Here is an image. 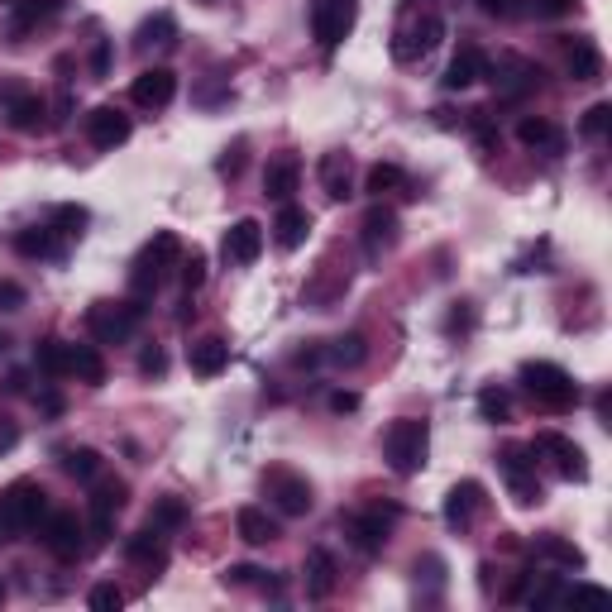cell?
<instances>
[{
  "instance_id": "603a6c76",
  "label": "cell",
  "mask_w": 612,
  "mask_h": 612,
  "mask_svg": "<svg viewBox=\"0 0 612 612\" xmlns=\"http://www.w3.org/2000/svg\"><path fill=\"white\" fill-rule=\"evenodd\" d=\"M569 77L574 82H598L603 77V53L593 39H574L569 44Z\"/></svg>"
},
{
  "instance_id": "f5cc1de1",
  "label": "cell",
  "mask_w": 612,
  "mask_h": 612,
  "mask_svg": "<svg viewBox=\"0 0 612 612\" xmlns=\"http://www.w3.org/2000/svg\"><path fill=\"white\" fill-rule=\"evenodd\" d=\"M354 407H359L354 393H330V412H354Z\"/></svg>"
},
{
  "instance_id": "7402d4cb",
  "label": "cell",
  "mask_w": 612,
  "mask_h": 612,
  "mask_svg": "<svg viewBox=\"0 0 612 612\" xmlns=\"http://www.w3.org/2000/svg\"><path fill=\"white\" fill-rule=\"evenodd\" d=\"M235 531H240V541H249V546H268V541H278V522H273L263 507H240Z\"/></svg>"
},
{
  "instance_id": "c3c4849f",
  "label": "cell",
  "mask_w": 612,
  "mask_h": 612,
  "mask_svg": "<svg viewBox=\"0 0 612 612\" xmlns=\"http://www.w3.org/2000/svg\"><path fill=\"white\" fill-rule=\"evenodd\" d=\"M240 168H244V139L235 149H225V158H220V173L225 177H240Z\"/></svg>"
},
{
  "instance_id": "ba28073f",
  "label": "cell",
  "mask_w": 612,
  "mask_h": 612,
  "mask_svg": "<svg viewBox=\"0 0 612 612\" xmlns=\"http://www.w3.org/2000/svg\"><path fill=\"white\" fill-rule=\"evenodd\" d=\"M531 450L555 459V469H560L565 479H574V483L589 479V459H584V450H579L569 436H560V431H536V445H531Z\"/></svg>"
},
{
  "instance_id": "f907efd6",
  "label": "cell",
  "mask_w": 612,
  "mask_h": 612,
  "mask_svg": "<svg viewBox=\"0 0 612 612\" xmlns=\"http://www.w3.org/2000/svg\"><path fill=\"white\" fill-rule=\"evenodd\" d=\"M479 10L493 20H507V15H517V0H479Z\"/></svg>"
},
{
  "instance_id": "ac0fdd59",
  "label": "cell",
  "mask_w": 612,
  "mask_h": 612,
  "mask_svg": "<svg viewBox=\"0 0 612 612\" xmlns=\"http://www.w3.org/2000/svg\"><path fill=\"white\" fill-rule=\"evenodd\" d=\"M393 244H397V211L373 206L369 216H364V254L378 259V254H383V249H393Z\"/></svg>"
},
{
  "instance_id": "816d5d0a",
  "label": "cell",
  "mask_w": 612,
  "mask_h": 612,
  "mask_svg": "<svg viewBox=\"0 0 612 612\" xmlns=\"http://www.w3.org/2000/svg\"><path fill=\"white\" fill-rule=\"evenodd\" d=\"M91 72H96V77H106L110 72V44H96V53H91Z\"/></svg>"
},
{
  "instance_id": "7a4b0ae2",
  "label": "cell",
  "mask_w": 612,
  "mask_h": 612,
  "mask_svg": "<svg viewBox=\"0 0 612 612\" xmlns=\"http://www.w3.org/2000/svg\"><path fill=\"white\" fill-rule=\"evenodd\" d=\"M48 517V493L39 483H10L5 493H0V531H5V541H15V536H29V531H39V522Z\"/></svg>"
},
{
  "instance_id": "681fc988",
  "label": "cell",
  "mask_w": 612,
  "mask_h": 612,
  "mask_svg": "<svg viewBox=\"0 0 612 612\" xmlns=\"http://www.w3.org/2000/svg\"><path fill=\"white\" fill-rule=\"evenodd\" d=\"M565 598L569 603H574V598H584V603H603L608 589H598V584H574V589H565Z\"/></svg>"
},
{
  "instance_id": "7c38bea8",
  "label": "cell",
  "mask_w": 612,
  "mask_h": 612,
  "mask_svg": "<svg viewBox=\"0 0 612 612\" xmlns=\"http://www.w3.org/2000/svg\"><path fill=\"white\" fill-rule=\"evenodd\" d=\"M397 507H378V512H364V517H354L350 522V541L364 555H378L383 550V541H388V526H393Z\"/></svg>"
},
{
  "instance_id": "30bf717a",
  "label": "cell",
  "mask_w": 612,
  "mask_h": 612,
  "mask_svg": "<svg viewBox=\"0 0 612 612\" xmlns=\"http://www.w3.org/2000/svg\"><path fill=\"white\" fill-rule=\"evenodd\" d=\"M87 139L96 149H115V144H125L130 139V115H120L115 106H96L87 115Z\"/></svg>"
},
{
  "instance_id": "f35d334b",
  "label": "cell",
  "mask_w": 612,
  "mask_h": 612,
  "mask_svg": "<svg viewBox=\"0 0 612 612\" xmlns=\"http://www.w3.org/2000/svg\"><path fill=\"white\" fill-rule=\"evenodd\" d=\"M608 125H612V106H608V101H598V106L584 110V125H579V130L589 134V139H603V134H608Z\"/></svg>"
},
{
  "instance_id": "8992f818",
  "label": "cell",
  "mask_w": 612,
  "mask_h": 612,
  "mask_svg": "<svg viewBox=\"0 0 612 612\" xmlns=\"http://www.w3.org/2000/svg\"><path fill=\"white\" fill-rule=\"evenodd\" d=\"M440 39H445V24L440 15H421V20L402 24L393 39V58L397 63H416V58H426V53H436Z\"/></svg>"
},
{
  "instance_id": "8fae6325",
  "label": "cell",
  "mask_w": 612,
  "mask_h": 612,
  "mask_svg": "<svg viewBox=\"0 0 612 612\" xmlns=\"http://www.w3.org/2000/svg\"><path fill=\"white\" fill-rule=\"evenodd\" d=\"M44 546L58 555V560H77L82 555V522L72 512H53L44 526Z\"/></svg>"
},
{
  "instance_id": "cb8c5ba5",
  "label": "cell",
  "mask_w": 612,
  "mask_h": 612,
  "mask_svg": "<svg viewBox=\"0 0 612 612\" xmlns=\"http://www.w3.org/2000/svg\"><path fill=\"white\" fill-rule=\"evenodd\" d=\"M321 187H326L330 201L354 197L350 192V153H326V158H321Z\"/></svg>"
},
{
  "instance_id": "277c9868",
  "label": "cell",
  "mask_w": 612,
  "mask_h": 612,
  "mask_svg": "<svg viewBox=\"0 0 612 612\" xmlns=\"http://www.w3.org/2000/svg\"><path fill=\"white\" fill-rule=\"evenodd\" d=\"M354 20H359V0H316L311 5V39L330 53L354 34Z\"/></svg>"
},
{
  "instance_id": "6f0895ef",
  "label": "cell",
  "mask_w": 612,
  "mask_h": 612,
  "mask_svg": "<svg viewBox=\"0 0 612 612\" xmlns=\"http://www.w3.org/2000/svg\"><path fill=\"white\" fill-rule=\"evenodd\" d=\"M0 541H5V531H0Z\"/></svg>"
},
{
  "instance_id": "e0dca14e",
  "label": "cell",
  "mask_w": 612,
  "mask_h": 612,
  "mask_svg": "<svg viewBox=\"0 0 612 612\" xmlns=\"http://www.w3.org/2000/svg\"><path fill=\"white\" fill-rule=\"evenodd\" d=\"M503 474H507V483H512V493H517V503H522V507L541 503V483H536V474H531V459H526V450H507V455H503Z\"/></svg>"
},
{
  "instance_id": "484cf974",
  "label": "cell",
  "mask_w": 612,
  "mask_h": 612,
  "mask_svg": "<svg viewBox=\"0 0 612 612\" xmlns=\"http://www.w3.org/2000/svg\"><path fill=\"white\" fill-rule=\"evenodd\" d=\"M330 589H335V560H330V550H311L306 555V593L311 598H330Z\"/></svg>"
},
{
  "instance_id": "44dd1931",
  "label": "cell",
  "mask_w": 612,
  "mask_h": 612,
  "mask_svg": "<svg viewBox=\"0 0 612 612\" xmlns=\"http://www.w3.org/2000/svg\"><path fill=\"white\" fill-rule=\"evenodd\" d=\"M479 77H483V53H474V48H459L440 82H445V91H464V87H474Z\"/></svg>"
},
{
  "instance_id": "836d02e7",
  "label": "cell",
  "mask_w": 612,
  "mask_h": 612,
  "mask_svg": "<svg viewBox=\"0 0 612 612\" xmlns=\"http://www.w3.org/2000/svg\"><path fill=\"white\" fill-rule=\"evenodd\" d=\"M63 469L72 474V479L87 483V479H96V474H101V455H96V450H87V445H82V450H67Z\"/></svg>"
},
{
  "instance_id": "6da1fadb",
  "label": "cell",
  "mask_w": 612,
  "mask_h": 612,
  "mask_svg": "<svg viewBox=\"0 0 612 612\" xmlns=\"http://www.w3.org/2000/svg\"><path fill=\"white\" fill-rule=\"evenodd\" d=\"M426 455H431V426H426V421L402 416V421H393V426L383 431V459H388L393 474H402V479L421 474V469H426Z\"/></svg>"
},
{
  "instance_id": "74e56055",
  "label": "cell",
  "mask_w": 612,
  "mask_h": 612,
  "mask_svg": "<svg viewBox=\"0 0 612 612\" xmlns=\"http://www.w3.org/2000/svg\"><path fill=\"white\" fill-rule=\"evenodd\" d=\"M541 555H550V560H560L565 569H584V550L579 546H569V541H541Z\"/></svg>"
},
{
  "instance_id": "4fadbf2b",
  "label": "cell",
  "mask_w": 612,
  "mask_h": 612,
  "mask_svg": "<svg viewBox=\"0 0 612 612\" xmlns=\"http://www.w3.org/2000/svg\"><path fill=\"white\" fill-rule=\"evenodd\" d=\"M479 507H483V483L464 479V483H455L450 498H445V522L455 526V531H469L474 517H479Z\"/></svg>"
},
{
  "instance_id": "9f6ffc18",
  "label": "cell",
  "mask_w": 612,
  "mask_h": 612,
  "mask_svg": "<svg viewBox=\"0 0 612 612\" xmlns=\"http://www.w3.org/2000/svg\"><path fill=\"white\" fill-rule=\"evenodd\" d=\"M0 603H5V584H0Z\"/></svg>"
},
{
  "instance_id": "9a60e30c",
  "label": "cell",
  "mask_w": 612,
  "mask_h": 612,
  "mask_svg": "<svg viewBox=\"0 0 612 612\" xmlns=\"http://www.w3.org/2000/svg\"><path fill=\"white\" fill-rule=\"evenodd\" d=\"M187 364H192V373H201V378H216V373H225V364H230V345H225L220 335H201V340L187 345Z\"/></svg>"
},
{
  "instance_id": "60d3db41",
  "label": "cell",
  "mask_w": 612,
  "mask_h": 612,
  "mask_svg": "<svg viewBox=\"0 0 612 612\" xmlns=\"http://www.w3.org/2000/svg\"><path fill=\"white\" fill-rule=\"evenodd\" d=\"M87 603H91V612H120L125 608V593L115 589V584H96Z\"/></svg>"
},
{
  "instance_id": "3957f363",
  "label": "cell",
  "mask_w": 612,
  "mask_h": 612,
  "mask_svg": "<svg viewBox=\"0 0 612 612\" xmlns=\"http://www.w3.org/2000/svg\"><path fill=\"white\" fill-rule=\"evenodd\" d=\"M522 383H526V393L536 397V402H546V407H555V412H565V407L579 402V383H574L560 364H546V359L522 364Z\"/></svg>"
},
{
  "instance_id": "d6986e66",
  "label": "cell",
  "mask_w": 612,
  "mask_h": 612,
  "mask_svg": "<svg viewBox=\"0 0 612 612\" xmlns=\"http://www.w3.org/2000/svg\"><path fill=\"white\" fill-rule=\"evenodd\" d=\"M297 182H302L297 158H273V163L263 168V197H268V201H292Z\"/></svg>"
},
{
  "instance_id": "1f68e13d",
  "label": "cell",
  "mask_w": 612,
  "mask_h": 612,
  "mask_svg": "<svg viewBox=\"0 0 612 612\" xmlns=\"http://www.w3.org/2000/svg\"><path fill=\"white\" fill-rule=\"evenodd\" d=\"M397 187H407V173H402L397 163H373L369 177H364V192H369V197H388Z\"/></svg>"
},
{
  "instance_id": "5bb4252c",
  "label": "cell",
  "mask_w": 612,
  "mask_h": 612,
  "mask_svg": "<svg viewBox=\"0 0 612 612\" xmlns=\"http://www.w3.org/2000/svg\"><path fill=\"white\" fill-rule=\"evenodd\" d=\"M263 254V225L259 220H235L230 230H225V259L230 263H254Z\"/></svg>"
},
{
  "instance_id": "11a10c76",
  "label": "cell",
  "mask_w": 612,
  "mask_h": 612,
  "mask_svg": "<svg viewBox=\"0 0 612 612\" xmlns=\"http://www.w3.org/2000/svg\"><path fill=\"white\" fill-rule=\"evenodd\" d=\"M15 440H20V436H15V426H0V450H10Z\"/></svg>"
},
{
  "instance_id": "7bdbcfd3",
  "label": "cell",
  "mask_w": 612,
  "mask_h": 612,
  "mask_svg": "<svg viewBox=\"0 0 612 612\" xmlns=\"http://www.w3.org/2000/svg\"><path fill=\"white\" fill-rule=\"evenodd\" d=\"M201 283H206V254H187V259H182V287L197 292Z\"/></svg>"
},
{
  "instance_id": "bcb514c9",
  "label": "cell",
  "mask_w": 612,
  "mask_h": 612,
  "mask_svg": "<svg viewBox=\"0 0 612 612\" xmlns=\"http://www.w3.org/2000/svg\"><path fill=\"white\" fill-rule=\"evenodd\" d=\"M163 369H168V354L158 350V345H149V350L139 354V373H149L153 378V373H163Z\"/></svg>"
},
{
  "instance_id": "ab89813d",
  "label": "cell",
  "mask_w": 612,
  "mask_h": 612,
  "mask_svg": "<svg viewBox=\"0 0 612 612\" xmlns=\"http://www.w3.org/2000/svg\"><path fill=\"white\" fill-rule=\"evenodd\" d=\"M479 412L488 416V421H507V412H512V402H507L503 388H483V393H479Z\"/></svg>"
},
{
  "instance_id": "b9f144b4",
  "label": "cell",
  "mask_w": 612,
  "mask_h": 612,
  "mask_svg": "<svg viewBox=\"0 0 612 612\" xmlns=\"http://www.w3.org/2000/svg\"><path fill=\"white\" fill-rule=\"evenodd\" d=\"M53 225H58L63 235H82V225H87V211H82V206H58V211H53Z\"/></svg>"
},
{
  "instance_id": "9c48e42d",
  "label": "cell",
  "mask_w": 612,
  "mask_h": 612,
  "mask_svg": "<svg viewBox=\"0 0 612 612\" xmlns=\"http://www.w3.org/2000/svg\"><path fill=\"white\" fill-rule=\"evenodd\" d=\"M130 96H134V106L163 110L177 96V72H173V67H144V72L134 77Z\"/></svg>"
},
{
  "instance_id": "db71d44e",
  "label": "cell",
  "mask_w": 612,
  "mask_h": 612,
  "mask_svg": "<svg viewBox=\"0 0 612 612\" xmlns=\"http://www.w3.org/2000/svg\"><path fill=\"white\" fill-rule=\"evenodd\" d=\"M565 10H574V0H546L541 5V15H565Z\"/></svg>"
},
{
  "instance_id": "7dc6e473",
  "label": "cell",
  "mask_w": 612,
  "mask_h": 612,
  "mask_svg": "<svg viewBox=\"0 0 612 612\" xmlns=\"http://www.w3.org/2000/svg\"><path fill=\"white\" fill-rule=\"evenodd\" d=\"M254 574H259V565H230L225 569V584H230V589H244V584H254Z\"/></svg>"
},
{
  "instance_id": "83f0119b",
  "label": "cell",
  "mask_w": 612,
  "mask_h": 612,
  "mask_svg": "<svg viewBox=\"0 0 612 612\" xmlns=\"http://www.w3.org/2000/svg\"><path fill=\"white\" fill-rule=\"evenodd\" d=\"M34 364L48 373V378H72V345L67 340H44L34 350Z\"/></svg>"
},
{
  "instance_id": "f546056e",
  "label": "cell",
  "mask_w": 612,
  "mask_h": 612,
  "mask_svg": "<svg viewBox=\"0 0 612 612\" xmlns=\"http://www.w3.org/2000/svg\"><path fill=\"white\" fill-rule=\"evenodd\" d=\"M125 555H130L134 565H163V531L149 526V531H139L125 541Z\"/></svg>"
},
{
  "instance_id": "ee69618b",
  "label": "cell",
  "mask_w": 612,
  "mask_h": 612,
  "mask_svg": "<svg viewBox=\"0 0 612 612\" xmlns=\"http://www.w3.org/2000/svg\"><path fill=\"white\" fill-rule=\"evenodd\" d=\"M565 598V589L555 584V579H546L541 589H531V608H550V603H560Z\"/></svg>"
},
{
  "instance_id": "8d00e7d4",
  "label": "cell",
  "mask_w": 612,
  "mask_h": 612,
  "mask_svg": "<svg viewBox=\"0 0 612 612\" xmlns=\"http://www.w3.org/2000/svg\"><path fill=\"white\" fill-rule=\"evenodd\" d=\"M173 34H177L173 15H153V20L139 29V44H144V48H149V44H173Z\"/></svg>"
},
{
  "instance_id": "d4e9b609",
  "label": "cell",
  "mask_w": 612,
  "mask_h": 612,
  "mask_svg": "<svg viewBox=\"0 0 612 612\" xmlns=\"http://www.w3.org/2000/svg\"><path fill=\"white\" fill-rule=\"evenodd\" d=\"M517 139H522L526 149H560V130H555V120H546V115H522L517 120Z\"/></svg>"
},
{
  "instance_id": "4dcf8cb0",
  "label": "cell",
  "mask_w": 612,
  "mask_h": 612,
  "mask_svg": "<svg viewBox=\"0 0 612 612\" xmlns=\"http://www.w3.org/2000/svg\"><path fill=\"white\" fill-rule=\"evenodd\" d=\"M15 249H20L24 259H48V254H58L53 225H34V230H20V235H15Z\"/></svg>"
},
{
  "instance_id": "5b68a950",
  "label": "cell",
  "mask_w": 612,
  "mask_h": 612,
  "mask_svg": "<svg viewBox=\"0 0 612 612\" xmlns=\"http://www.w3.org/2000/svg\"><path fill=\"white\" fill-rule=\"evenodd\" d=\"M139 316H144V306L139 302H125V306H110V302H101V306H91V335L101 340V345H125L134 330H139Z\"/></svg>"
},
{
  "instance_id": "ffe728a7",
  "label": "cell",
  "mask_w": 612,
  "mask_h": 612,
  "mask_svg": "<svg viewBox=\"0 0 612 612\" xmlns=\"http://www.w3.org/2000/svg\"><path fill=\"white\" fill-rule=\"evenodd\" d=\"M306 235H311V216H306L302 206L283 201V211H278V220H273V240L283 244V249H302Z\"/></svg>"
},
{
  "instance_id": "52a82bcc",
  "label": "cell",
  "mask_w": 612,
  "mask_h": 612,
  "mask_svg": "<svg viewBox=\"0 0 612 612\" xmlns=\"http://www.w3.org/2000/svg\"><path fill=\"white\" fill-rule=\"evenodd\" d=\"M263 488H268V498L278 503V512L283 517H306L311 512V483L302 479V474H292V469H268L263 474Z\"/></svg>"
},
{
  "instance_id": "f1b7e54d",
  "label": "cell",
  "mask_w": 612,
  "mask_h": 612,
  "mask_svg": "<svg viewBox=\"0 0 612 612\" xmlns=\"http://www.w3.org/2000/svg\"><path fill=\"white\" fill-rule=\"evenodd\" d=\"M326 359L335 364V369H359V364L369 359V345H364V335H359V330H350V335H340V340L330 345Z\"/></svg>"
},
{
  "instance_id": "d590c367",
  "label": "cell",
  "mask_w": 612,
  "mask_h": 612,
  "mask_svg": "<svg viewBox=\"0 0 612 612\" xmlns=\"http://www.w3.org/2000/svg\"><path fill=\"white\" fill-rule=\"evenodd\" d=\"M182 522H187V503L182 498H158L153 503V526L158 531H177Z\"/></svg>"
},
{
  "instance_id": "d6a6232c",
  "label": "cell",
  "mask_w": 612,
  "mask_h": 612,
  "mask_svg": "<svg viewBox=\"0 0 612 612\" xmlns=\"http://www.w3.org/2000/svg\"><path fill=\"white\" fill-rule=\"evenodd\" d=\"M72 378H82V383H101L106 378V359L96 345H72Z\"/></svg>"
},
{
  "instance_id": "4316f807",
  "label": "cell",
  "mask_w": 612,
  "mask_h": 612,
  "mask_svg": "<svg viewBox=\"0 0 612 612\" xmlns=\"http://www.w3.org/2000/svg\"><path fill=\"white\" fill-rule=\"evenodd\" d=\"M58 15V0H15V15H10V34H29L34 24H44Z\"/></svg>"
},
{
  "instance_id": "f6af8a7d",
  "label": "cell",
  "mask_w": 612,
  "mask_h": 612,
  "mask_svg": "<svg viewBox=\"0 0 612 612\" xmlns=\"http://www.w3.org/2000/svg\"><path fill=\"white\" fill-rule=\"evenodd\" d=\"M20 306H24V287L0 278V311H20Z\"/></svg>"
},
{
  "instance_id": "2e32d148",
  "label": "cell",
  "mask_w": 612,
  "mask_h": 612,
  "mask_svg": "<svg viewBox=\"0 0 612 612\" xmlns=\"http://www.w3.org/2000/svg\"><path fill=\"white\" fill-rule=\"evenodd\" d=\"M120 512H125V483H101V488L91 493V531H96V536H110V526H115Z\"/></svg>"
},
{
  "instance_id": "e575fe53",
  "label": "cell",
  "mask_w": 612,
  "mask_h": 612,
  "mask_svg": "<svg viewBox=\"0 0 612 612\" xmlns=\"http://www.w3.org/2000/svg\"><path fill=\"white\" fill-rule=\"evenodd\" d=\"M39 115H44V101H39V96H15V101H10V125H15V130H39Z\"/></svg>"
}]
</instances>
